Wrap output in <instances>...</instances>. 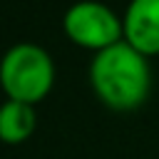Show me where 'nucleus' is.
Masks as SVG:
<instances>
[{
    "instance_id": "39448f33",
    "label": "nucleus",
    "mask_w": 159,
    "mask_h": 159,
    "mask_svg": "<svg viewBox=\"0 0 159 159\" xmlns=\"http://www.w3.org/2000/svg\"><path fill=\"white\" fill-rule=\"evenodd\" d=\"M37 127L35 107L25 102L7 99L0 104V139L5 144H22L32 137Z\"/></svg>"
},
{
    "instance_id": "7ed1b4c3",
    "label": "nucleus",
    "mask_w": 159,
    "mask_h": 159,
    "mask_svg": "<svg viewBox=\"0 0 159 159\" xmlns=\"http://www.w3.org/2000/svg\"><path fill=\"white\" fill-rule=\"evenodd\" d=\"M62 25H65V35L75 45L84 50H94V52H102L124 40V27L117 12L97 0L75 2L65 12Z\"/></svg>"
},
{
    "instance_id": "20e7f679",
    "label": "nucleus",
    "mask_w": 159,
    "mask_h": 159,
    "mask_svg": "<svg viewBox=\"0 0 159 159\" xmlns=\"http://www.w3.org/2000/svg\"><path fill=\"white\" fill-rule=\"evenodd\" d=\"M124 42L144 57L159 55V0H129L124 17Z\"/></svg>"
},
{
    "instance_id": "f257e3e1",
    "label": "nucleus",
    "mask_w": 159,
    "mask_h": 159,
    "mask_svg": "<svg viewBox=\"0 0 159 159\" xmlns=\"http://www.w3.org/2000/svg\"><path fill=\"white\" fill-rule=\"evenodd\" d=\"M89 84L107 107L129 112L147 102L152 70L147 57L122 40L94 55L89 65Z\"/></svg>"
},
{
    "instance_id": "f03ea898",
    "label": "nucleus",
    "mask_w": 159,
    "mask_h": 159,
    "mask_svg": "<svg viewBox=\"0 0 159 159\" xmlns=\"http://www.w3.org/2000/svg\"><path fill=\"white\" fill-rule=\"evenodd\" d=\"M55 84V62L40 45L20 42L0 60V87L7 99L37 104Z\"/></svg>"
}]
</instances>
